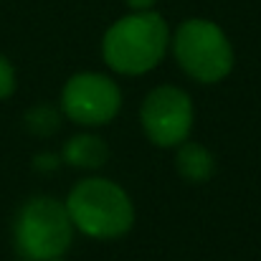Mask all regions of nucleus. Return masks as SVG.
I'll use <instances>...</instances> for the list:
<instances>
[{
    "label": "nucleus",
    "mask_w": 261,
    "mask_h": 261,
    "mask_svg": "<svg viewBox=\"0 0 261 261\" xmlns=\"http://www.w3.org/2000/svg\"><path fill=\"white\" fill-rule=\"evenodd\" d=\"M170 43V31L163 15L152 10H135L119 18L101 41L104 61L112 71L124 76H140L152 71Z\"/></svg>",
    "instance_id": "1"
},
{
    "label": "nucleus",
    "mask_w": 261,
    "mask_h": 261,
    "mask_svg": "<svg viewBox=\"0 0 261 261\" xmlns=\"http://www.w3.org/2000/svg\"><path fill=\"white\" fill-rule=\"evenodd\" d=\"M66 211L74 223L89 239H119L135 223V205L124 188L107 177L79 180L66 198Z\"/></svg>",
    "instance_id": "2"
},
{
    "label": "nucleus",
    "mask_w": 261,
    "mask_h": 261,
    "mask_svg": "<svg viewBox=\"0 0 261 261\" xmlns=\"http://www.w3.org/2000/svg\"><path fill=\"white\" fill-rule=\"evenodd\" d=\"M74 239V223L66 203L51 195L25 200L13 223V244L23 261L61 259Z\"/></svg>",
    "instance_id": "3"
},
{
    "label": "nucleus",
    "mask_w": 261,
    "mask_h": 261,
    "mask_svg": "<svg viewBox=\"0 0 261 261\" xmlns=\"http://www.w3.org/2000/svg\"><path fill=\"white\" fill-rule=\"evenodd\" d=\"M173 54L180 69L200 84H216L233 69V48L223 28L203 18L185 20L175 31Z\"/></svg>",
    "instance_id": "4"
},
{
    "label": "nucleus",
    "mask_w": 261,
    "mask_h": 261,
    "mask_svg": "<svg viewBox=\"0 0 261 261\" xmlns=\"http://www.w3.org/2000/svg\"><path fill=\"white\" fill-rule=\"evenodd\" d=\"M122 107V91L117 82L107 74L82 71L74 74L61 91V109L64 114L87 127L107 124L117 117Z\"/></svg>",
    "instance_id": "5"
},
{
    "label": "nucleus",
    "mask_w": 261,
    "mask_h": 261,
    "mask_svg": "<svg viewBox=\"0 0 261 261\" xmlns=\"http://www.w3.org/2000/svg\"><path fill=\"white\" fill-rule=\"evenodd\" d=\"M140 122L150 142L158 147H175L185 142L193 127V101L188 91L170 84L152 89L142 101Z\"/></svg>",
    "instance_id": "6"
},
{
    "label": "nucleus",
    "mask_w": 261,
    "mask_h": 261,
    "mask_svg": "<svg viewBox=\"0 0 261 261\" xmlns=\"http://www.w3.org/2000/svg\"><path fill=\"white\" fill-rule=\"evenodd\" d=\"M61 160L71 168H84V170H94L101 168L109 160V147L101 137L96 135H74L66 140L64 150H61Z\"/></svg>",
    "instance_id": "7"
},
{
    "label": "nucleus",
    "mask_w": 261,
    "mask_h": 261,
    "mask_svg": "<svg viewBox=\"0 0 261 261\" xmlns=\"http://www.w3.org/2000/svg\"><path fill=\"white\" fill-rule=\"evenodd\" d=\"M175 168L188 182H208L216 173V158L208 147L198 142H185L177 150Z\"/></svg>",
    "instance_id": "8"
},
{
    "label": "nucleus",
    "mask_w": 261,
    "mask_h": 261,
    "mask_svg": "<svg viewBox=\"0 0 261 261\" xmlns=\"http://www.w3.org/2000/svg\"><path fill=\"white\" fill-rule=\"evenodd\" d=\"M25 127L36 137H51L61 127V114L48 104H38L25 112Z\"/></svg>",
    "instance_id": "9"
},
{
    "label": "nucleus",
    "mask_w": 261,
    "mask_h": 261,
    "mask_svg": "<svg viewBox=\"0 0 261 261\" xmlns=\"http://www.w3.org/2000/svg\"><path fill=\"white\" fill-rule=\"evenodd\" d=\"M13 91H15V69H13V64L0 54V101L8 99Z\"/></svg>",
    "instance_id": "10"
},
{
    "label": "nucleus",
    "mask_w": 261,
    "mask_h": 261,
    "mask_svg": "<svg viewBox=\"0 0 261 261\" xmlns=\"http://www.w3.org/2000/svg\"><path fill=\"white\" fill-rule=\"evenodd\" d=\"M59 158L56 155H51V152H43V155H38L36 160H33V168L36 170H56L59 168Z\"/></svg>",
    "instance_id": "11"
},
{
    "label": "nucleus",
    "mask_w": 261,
    "mask_h": 261,
    "mask_svg": "<svg viewBox=\"0 0 261 261\" xmlns=\"http://www.w3.org/2000/svg\"><path fill=\"white\" fill-rule=\"evenodd\" d=\"M155 3H158V0H127V5H129L132 10H150Z\"/></svg>",
    "instance_id": "12"
},
{
    "label": "nucleus",
    "mask_w": 261,
    "mask_h": 261,
    "mask_svg": "<svg viewBox=\"0 0 261 261\" xmlns=\"http://www.w3.org/2000/svg\"><path fill=\"white\" fill-rule=\"evenodd\" d=\"M51 261H64V259H51Z\"/></svg>",
    "instance_id": "13"
}]
</instances>
